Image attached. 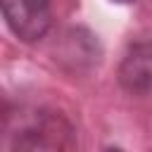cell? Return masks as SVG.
<instances>
[{
	"label": "cell",
	"mask_w": 152,
	"mask_h": 152,
	"mask_svg": "<svg viewBox=\"0 0 152 152\" xmlns=\"http://www.w3.org/2000/svg\"><path fill=\"white\" fill-rule=\"evenodd\" d=\"M5 147L10 150H69L76 147V131L69 119L45 107H21L5 114Z\"/></svg>",
	"instance_id": "cell-1"
},
{
	"label": "cell",
	"mask_w": 152,
	"mask_h": 152,
	"mask_svg": "<svg viewBox=\"0 0 152 152\" xmlns=\"http://www.w3.org/2000/svg\"><path fill=\"white\" fill-rule=\"evenodd\" d=\"M10 31L24 40H40L52 26V0H0Z\"/></svg>",
	"instance_id": "cell-2"
},
{
	"label": "cell",
	"mask_w": 152,
	"mask_h": 152,
	"mask_svg": "<svg viewBox=\"0 0 152 152\" xmlns=\"http://www.w3.org/2000/svg\"><path fill=\"white\" fill-rule=\"evenodd\" d=\"M119 83L126 93L152 100V40L131 45L119 66Z\"/></svg>",
	"instance_id": "cell-3"
},
{
	"label": "cell",
	"mask_w": 152,
	"mask_h": 152,
	"mask_svg": "<svg viewBox=\"0 0 152 152\" xmlns=\"http://www.w3.org/2000/svg\"><path fill=\"white\" fill-rule=\"evenodd\" d=\"M114 2H135V0H114Z\"/></svg>",
	"instance_id": "cell-4"
}]
</instances>
